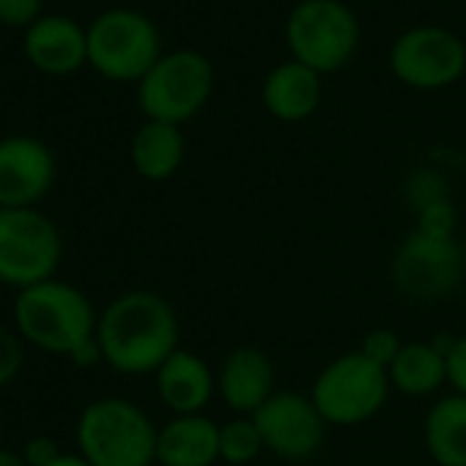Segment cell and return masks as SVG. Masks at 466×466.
<instances>
[{"label": "cell", "instance_id": "8", "mask_svg": "<svg viewBox=\"0 0 466 466\" xmlns=\"http://www.w3.org/2000/svg\"><path fill=\"white\" fill-rule=\"evenodd\" d=\"M86 34L88 64L116 83H140L162 58L157 25L135 9L102 12Z\"/></svg>", "mask_w": 466, "mask_h": 466}, {"label": "cell", "instance_id": "16", "mask_svg": "<svg viewBox=\"0 0 466 466\" xmlns=\"http://www.w3.org/2000/svg\"><path fill=\"white\" fill-rule=\"evenodd\" d=\"M261 102L267 113L283 124L308 121L321 105V75L294 58L283 61L267 75Z\"/></svg>", "mask_w": 466, "mask_h": 466}, {"label": "cell", "instance_id": "24", "mask_svg": "<svg viewBox=\"0 0 466 466\" xmlns=\"http://www.w3.org/2000/svg\"><path fill=\"white\" fill-rule=\"evenodd\" d=\"M400 349H403V343H400L398 332L390 329V327H376V329H370V332L362 338V346H360V351H362L368 360H373L376 365H381V368H390V365L395 362V357L400 354Z\"/></svg>", "mask_w": 466, "mask_h": 466}, {"label": "cell", "instance_id": "31", "mask_svg": "<svg viewBox=\"0 0 466 466\" xmlns=\"http://www.w3.org/2000/svg\"><path fill=\"white\" fill-rule=\"evenodd\" d=\"M0 466H28L23 452H12V450H4L0 447Z\"/></svg>", "mask_w": 466, "mask_h": 466}, {"label": "cell", "instance_id": "2", "mask_svg": "<svg viewBox=\"0 0 466 466\" xmlns=\"http://www.w3.org/2000/svg\"><path fill=\"white\" fill-rule=\"evenodd\" d=\"M96 310L91 299L66 280H45L15 297V329L20 338L47 354L69 357L83 340L96 335Z\"/></svg>", "mask_w": 466, "mask_h": 466}, {"label": "cell", "instance_id": "12", "mask_svg": "<svg viewBox=\"0 0 466 466\" xmlns=\"http://www.w3.org/2000/svg\"><path fill=\"white\" fill-rule=\"evenodd\" d=\"M53 181L56 157L42 140L31 135L0 140V208H36Z\"/></svg>", "mask_w": 466, "mask_h": 466}, {"label": "cell", "instance_id": "10", "mask_svg": "<svg viewBox=\"0 0 466 466\" xmlns=\"http://www.w3.org/2000/svg\"><path fill=\"white\" fill-rule=\"evenodd\" d=\"M392 286L411 302H436L450 297L463 278V253L455 239H439L417 228L392 256Z\"/></svg>", "mask_w": 466, "mask_h": 466}, {"label": "cell", "instance_id": "21", "mask_svg": "<svg viewBox=\"0 0 466 466\" xmlns=\"http://www.w3.org/2000/svg\"><path fill=\"white\" fill-rule=\"evenodd\" d=\"M264 452V439L253 417H237L219 425V461L245 466Z\"/></svg>", "mask_w": 466, "mask_h": 466}, {"label": "cell", "instance_id": "33", "mask_svg": "<svg viewBox=\"0 0 466 466\" xmlns=\"http://www.w3.org/2000/svg\"><path fill=\"white\" fill-rule=\"evenodd\" d=\"M151 466H159V463H151Z\"/></svg>", "mask_w": 466, "mask_h": 466}, {"label": "cell", "instance_id": "27", "mask_svg": "<svg viewBox=\"0 0 466 466\" xmlns=\"http://www.w3.org/2000/svg\"><path fill=\"white\" fill-rule=\"evenodd\" d=\"M444 360H447V384H452V390L466 398V335L452 338Z\"/></svg>", "mask_w": 466, "mask_h": 466}, {"label": "cell", "instance_id": "3", "mask_svg": "<svg viewBox=\"0 0 466 466\" xmlns=\"http://www.w3.org/2000/svg\"><path fill=\"white\" fill-rule=\"evenodd\" d=\"M157 433L137 403L116 395L91 400L77 420V447L91 466H151Z\"/></svg>", "mask_w": 466, "mask_h": 466}, {"label": "cell", "instance_id": "6", "mask_svg": "<svg viewBox=\"0 0 466 466\" xmlns=\"http://www.w3.org/2000/svg\"><path fill=\"white\" fill-rule=\"evenodd\" d=\"M61 256V230L45 211L0 208V283L23 291L53 280Z\"/></svg>", "mask_w": 466, "mask_h": 466}, {"label": "cell", "instance_id": "5", "mask_svg": "<svg viewBox=\"0 0 466 466\" xmlns=\"http://www.w3.org/2000/svg\"><path fill=\"white\" fill-rule=\"evenodd\" d=\"M291 58L319 75L343 69L360 47L357 15L343 0H299L286 20Z\"/></svg>", "mask_w": 466, "mask_h": 466}, {"label": "cell", "instance_id": "26", "mask_svg": "<svg viewBox=\"0 0 466 466\" xmlns=\"http://www.w3.org/2000/svg\"><path fill=\"white\" fill-rule=\"evenodd\" d=\"M42 12V0H0V23L20 28L34 25Z\"/></svg>", "mask_w": 466, "mask_h": 466}, {"label": "cell", "instance_id": "25", "mask_svg": "<svg viewBox=\"0 0 466 466\" xmlns=\"http://www.w3.org/2000/svg\"><path fill=\"white\" fill-rule=\"evenodd\" d=\"M406 195H409L414 211H420L422 206H428V203H433V200H439V198H447L444 181H441L436 173H431V170H417V173L409 178Z\"/></svg>", "mask_w": 466, "mask_h": 466}, {"label": "cell", "instance_id": "29", "mask_svg": "<svg viewBox=\"0 0 466 466\" xmlns=\"http://www.w3.org/2000/svg\"><path fill=\"white\" fill-rule=\"evenodd\" d=\"M69 360H72L77 368H94V365L105 362V357H102V346H99L96 335H94V338H88V340H83V343L69 354Z\"/></svg>", "mask_w": 466, "mask_h": 466}, {"label": "cell", "instance_id": "28", "mask_svg": "<svg viewBox=\"0 0 466 466\" xmlns=\"http://www.w3.org/2000/svg\"><path fill=\"white\" fill-rule=\"evenodd\" d=\"M58 455H61V450H58L56 439H50V436H31L23 447V458L28 466H50Z\"/></svg>", "mask_w": 466, "mask_h": 466}, {"label": "cell", "instance_id": "9", "mask_svg": "<svg viewBox=\"0 0 466 466\" xmlns=\"http://www.w3.org/2000/svg\"><path fill=\"white\" fill-rule=\"evenodd\" d=\"M390 72L414 91H441L466 72V45L447 28L417 25L390 47Z\"/></svg>", "mask_w": 466, "mask_h": 466}, {"label": "cell", "instance_id": "7", "mask_svg": "<svg viewBox=\"0 0 466 466\" xmlns=\"http://www.w3.org/2000/svg\"><path fill=\"white\" fill-rule=\"evenodd\" d=\"M214 91V66L198 50L162 56L137 83V102L148 121L181 127L195 118Z\"/></svg>", "mask_w": 466, "mask_h": 466}, {"label": "cell", "instance_id": "32", "mask_svg": "<svg viewBox=\"0 0 466 466\" xmlns=\"http://www.w3.org/2000/svg\"><path fill=\"white\" fill-rule=\"evenodd\" d=\"M461 253H463V278H466V239H463V245H461Z\"/></svg>", "mask_w": 466, "mask_h": 466}, {"label": "cell", "instance_id": "23", "mask_svg": "<svg viewBox=\"0 0 466 466\" xmlns=\"http://www.w3.org/2000/svg\"><path fill=\"white\" fill-rule=\"evenodd\" d=\"M25 365V340L20 332L0 327V387L12 384Z\"/></svg>", "mask_w": 466, "mask_h": 466}, {"label": "cell", "instance_id": "17", "mask_svg": "<svg viewBox=\"0 0 466 466\" xmlns=\"http://www.w3.org/2000/svg\"><path fill=\"white\" fill-rule=\"evenodd\" d=\"M219 461V425L206 414H181L157 433L159 466H214Z\"/></svg>", "mask_w": 466, "mask_h": 466}, {"label": "cell", "instance_id": "19", "mask_svg": "<svg viewBox=\"0 0 466 466\" xmlns=\"http://www.w3.org/2000/svg\"><path fill=\"white\" fill-rule=\"evenodd\" d=\"M184 162L181 127L165 121H148L132 137V167L146 181L170 178Z\"/></svg>", "mask_w": 466, "mask_h": 466}, {"label": "cell", "instance_id": "20", "mask_svg": "<svg viewBox=\"0 0 466 466\" xmlns=\"http://www.w3.org/2000/svg\"><path fill=\"white\" fill-rule=\"evenodd\" d=\"M390 387L406 398L433 395L447 381V360L444 351L433 340L403 343L395 362L387 368Z\"/></svg>", "mask_w": 466, "mask_h": 466}, {"label": "cell", "instance_id": "18", "mask_svg": "<svg viewBox=\"0 0 466 466\" xmlns=\"http://www.w3.org/2000/svg\"><path fill=\"white\" fill-rule=\"evenodd\" d=\"M422 436L436 466H466V398H439L425 414Z\"/></svg>", "mask_w": 466, "mask_h": 466}, {"label": "cell", "instance_id": "4", "mask_svg": "<svg viewBox=\"0 0 466 466\" xmlns=\"http://www.w3.org/2000/svg\"><path fill=\"white\" fill-rule=\"evenodd\" d=\"M390 390L387 368L376 365L357 349L335 357L319 370L310 387V400L327 425L354 428L384 409Z\"/></svg>", "mask_w": 466, "mask_h": 466}, {"label": "cell", "instance_id": "13", "mask_svg": "<svg viewBox=\"0 0 466 466\" xmlns=\"http://www.w3.org/2000/svg\"><path fill=\"white\" fill-rule=\"evenodd\" d=\"M217 392L230 411L253 417L278 392L272 360L256 346L233 349L217 373Z\"/></svg>", "mask_w": 466, "mask_h": 466}, {"label": "cell", "instance_id": "22", "mask_svg": "<svg viewBox=\"0 0 466 466\" xmlns=\"http://www.w3.org/2000/svg\"><path fill=\"white\" fill-rule=\"evenodd\" d=\"M455 222H458V211L450 198H439L417 211V230L428 233V237L455 239Z\"/></svg>", "mask_w": 466, "mask_h": 466}, {"label": "cell", "instance_id": "11", "mask_svg": "<svg viewBox=\"0 0 466 466\" xmlns=\"http://www.w3.org/2000/svg\"><path fill=\"white\" fill-rule=\"evenodd\" d=\"M264 450L283 461H308L313 458L327 436V422L319 414L310 395L297 390H278L256 414H253Z\"/></svg>", "mask_w": 466, "mask_h": 466}, {"label": "cell", "instance_id": "14", "mask_svg": "<svg viewBox=\"0 0 466 466\" xmlns=\"http://www.w3.org/2000/svg\"><path fill=\"white\" fill-rule=\"evenodd\" d=\"M25 58L45 75H72L88 64V34L72 17H39L25 34Z\"/></svg>", "mask_w": 466, "mask_h": 466}, {"label": "cell", "instance_id": "30", "mask_svg": "<svg viewBox=\"0 0 466 466\" xmlns=\"http://www.w3.org/2000/svg\"><path fill=\"white\" fill-rule=\"evenodd\" d=\"M50 466H91L80 452H61Z\"/></svg>", "mask_w": 466, "mask_h": 466}, {"label": "cell", "instance_id": "15", "mask_svg": "<svg viewBox=\"0 0 466 466\" xmlns=\"http://www.w3.org/2000/svg\"><path fill=\"white\" fill-rule=\"evenodd\" d=\"M159 400L173 411L181 414H203L217 392V373L208 368L200 354L189 349H176L154 373Z\"/></svg>", "mask_w": 466, "mask_h": 466}, {"label": "cell", "instance_id": "1", "mask_svg": "<svg viewBox=\"0 0 466 466\" xmlns=\"http://www.w3.org/2000/svg\"><path fill=\"white\" fill-rule=\"evenodd\" d=\"M105 362L124 376L157 373L178 346V316L173 305L148 289L116 297L96 321Z\"/></svg>", "mask_w": 466, "mask_h": 466}]
</instances>
